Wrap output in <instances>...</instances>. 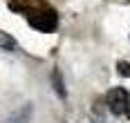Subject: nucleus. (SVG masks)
<instances>
[{
  "instance_id": "obj_1",
  "label": "nucleus",
  "mask_w": 130,
  "mask_h": 123,
  "mask_svg": "<svg viewBox=\"0 0 130 123\" xmlns=\"http://www.w3.org/2000/svg\"><path fill=\"white\" fill-rule=\"evenodd\" d=\"M27 23L31 25L34 29H38V31H45V34H50L54 29L58 27V16L54 11L50 5H45V2H40V0H27Z\"/></svg>"
},
{
  "instance_id": "obj_2",
  "label": "nucleus",
  "mask_w": 130,
  "mask_h": 123,
  "mask_svg": "<svg viewBox=\"0 0 130 123\" xmlns=\"http://www.w3.org/2000/svg\"><path fill=\"white\" fill-rule=\"evenodd\" d=\"M130 105V94L123 87H112L108 92V108L112 114H126Z\"/></svg>"
},
{
  "instance_id": "obj_3",
  "label": "nucleus",
  "mask_w": 130,
  "mask_h": 123,
  "mask_svg": "<svg viewBox=\"0 0 130 123\" xmlns=\"http://www.w3.org/2000/svg\"><path fill=\"white\" fill-rule=\"evenodd\" d=\"M29 116H31V105H25V108H20L13 116H9L5 123H27L29 121Z\"/></svg>"
},
{
  "instance_id": "obj_4",
  "label": "nucleus",
  "mask_w": 130,
  "mask_h": 123,
  "mask_svg": "<svg viewBox=\"0 0 130 123\" xmlns=\"http://www.w3.org/2000/svg\"><path fill=\"white\" fill-rule=\"evenodd\" d=\"M52 81H54V87H56L58 96H65V87H63V81H61V72H58V69H54Z\"/></svg>"
},
{
  "instance_id": "obj_5",
  "label": "nucleus",
  "mask_w": 130,
  "mask_h": 123,
  "mask_svg": "<svg viewBox=\"0 0 130 123\" xmlns=\"http://www.w3.org/2000/svg\"><path fill=\"white\" fill-rule=\"evenodd\" d=\"M117 72L121 74V76H130V63H126V60L117 63Z\"/></svg>"
}]
</instances>
